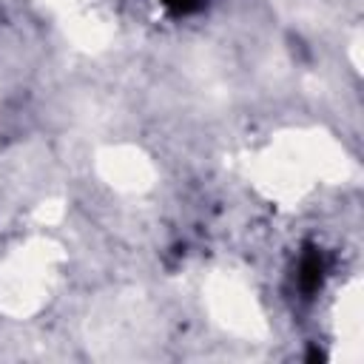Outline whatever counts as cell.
<instances>
[{"mask_svg": "<svg viewBox=\"0 0 364 364\" xmlns=\"http://www.w3.org/2000/svg\"><path fill=\"white\" fill-rule=\"evenodd\" d=\"M321 279H324V259L318 250H307L299 264V287L304 293H313L321 287Z\"/></svg>", "mask_w": 364, "mask_h": 364, "instance_id": "obj_1", "label": "cell"}, {"mask_svg": "<svg viewBox=\"0 0 364 364\" xmlns=\"http://www.w3.org/2000/svg\"><path fill=\"white\" fill-rule=\"evenodd\" d=\"M171 11H176V14H191V11H196V9H202V0H162Z\"/></svg>", "mask_w": 364, "mask_h": 364, "instance_id": "obj_2", "label": "cell"}]
</instances>
